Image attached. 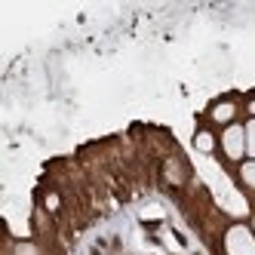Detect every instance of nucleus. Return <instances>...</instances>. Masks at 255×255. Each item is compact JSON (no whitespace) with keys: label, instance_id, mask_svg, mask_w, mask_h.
Instances as JSON below:
<instances>
[{"label":"nucleus","instance_id":"nucleus-1","mask_svg":"<svg viewBox=\"0 0 255 255\" xmlns=\"http://www.w3.org/2000/svg\"><path fill=\"white\" fill-rule=\"evenodd\" d=\"M225 252L228 255H255V231L246 225H234L225 234Z\"/></svg>","mask_w":255,"mask_h":255},{"label":"nucleus","instance_id":"nucleus-5","mask_svg":"<svg viewBox=\"0 0 255 255\" xmlns=\"http://www.w3.org/2000/svg\"><path fill=\"white\" fill-rule=\"evenodd\" d=\"M240 181H243L246 188L255 191V160H246L243 166H240Z\"/></svg>","mask_w":255,"mask_h":255},{"label":"nucleus","instance_id":"nucleus-2","mask_svg":"<svg viewBox=\"0 0 255 255\" xmlns=\"http://www.w3.org/2000/svg\"><path fill=\"white\" fill-rule=\"evenodd\" d=\"M222 151L234 163L246 157V126H240V123L225 126V132H222Z\"/></svg>","mask_w":255,"mask_h":255},{"label":"nucleus","instance_id":"nucleus-4","mask_svg":"<svg viewBox=\"0 0 255 255\" xmlns=\"http://www.w3.org/2000/svg\"><path fill=\"white\" fill-rule=\"evenodd\" d=\"M194 148H197L200 154H212V148H215V135H212L209 129H200V132L194 135Z\"/></svg>","mask_w":255,"mask_h":255},{"label":"nucleus","instance_id":"nucleus-8","mask_svg":"<svg viewBox=\"0 0 255 255\" xmlns=\"http://www.w3.org/2000/svg\"><path fill=\"white\" fill-rule=\"evenodd\" d=\"M252 231H255V222H252Z\"/></svg>","mask_w":255,"mask_h":255},{"label":"nucleus","instance_id":"nucleus-7","mask_svg":"<svg viewBox=\"0 0 255 255\" xmlns=\"http://www.w3.org/2000/svg\"><path fill=\"white\" fill-rule=\"evenodd\" d=\"M246 108H249V114L255 117V99H249V105H246Z\"/></svg>","mask_w":255,"mask_h":255},{"label":"nucleus","instance_id":"nucleus-3","mask_svg":"<svg viewBox=\"0 0 255 255\" xmlns=\"http://www.w3.org/2000/svg\"><path fill=\"white\" fill-rule=\"evenodd\" d=\"M234 114H237V105H234L231 99L215 102V105H212V111H209L212 123H225V126H231V123H234Z\"/></svg>","mask_w":255,"mask_h":255},{"label":"nucleus","instance_id":"nucleus-6","mask_svg":"<svg viewBox=\"0 0 255 255\" xmlns=\"http://www.w3.org/2000/svg\"><path fill=\"white\" fill-rule=\"evenodd\" d=\"M246 154L255 160V117L246 123Z\"/></svg>","mask_w":255,"mask_h":255}]
</instances>
